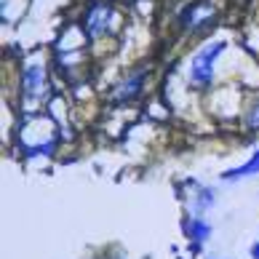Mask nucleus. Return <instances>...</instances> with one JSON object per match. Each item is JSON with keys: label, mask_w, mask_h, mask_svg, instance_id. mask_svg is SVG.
<instances>
[{"label": "nucleus", "mask_w": 259, "mask_h": 259, "mask_svg": "<svg viewBox=\"0 0 259 259\" xmlns=\"http://www.w3.org/2000/svg\"><path fill=\"white\" fill-rule=\"evenodd\" d=\"M214 19H217V8L211 0H193V3H187L182 8L179 27L187 32H200V30L214 27Z\"/></svg>", "instance_id": "nucleus-1"}, {"label": "nucleus", "mask_w": 259, "mask_h": 259, "mask_svg": "<svg viewBox=\"0 0 259 259\" xmlns=\"http://www.w3.org/2000/svg\"><path fill=\"white\" fill-rule=\"evenodd\" d=\"M225 49H227V43L217 40V43L206 46V49H200V51L193 56V62H190V80H193V85L203 89V85L211 83V78H214V59H217V56L222 54Z\"/></svg>", "instance_id": "nucleus-2"}, {"label": "nucleus", "mask_w": 259, "mask_h": 259, "mask_svg": "<svg viewBox=\"0 0 259 259\" xmlns=\"http://www.w3.org/2000/svg\"><path fill=\"white\" fill-rule=\"evenodd\" d=\"M112 19H115V11L110 3H94L89 6V11L83 16V32L85 37H91V40H97L102 37L104 32L112 30Z\"/></svg>", "instance_id": "nucleus-3"}, {"label": "nucleus", "mask_w": 259, "mask_h": 259, "mask_svg": "<svg viewBox=\"0 0 259 259\" xmlns=\"http://www.w3.org/2000/svg\"><path fill=\"white\" fill-rule=\"evenodd\" d=\"M145 78H147V67H139V70H131L126 78H123L112 91V102L115 104H128L134 102L142 94V85H145Z\"/></svg>", "instance_id": "nucleus-4"}, {"label": "nucleus", "mask_w": 259, "mask_h": 259, "mask_svg": "<svg viewBox=\"0 0 259 259\" xmlns=\"http://www.w3.org/2000/svg\"><path fill=\"white\" fill-rule=\"evenodd\" d=\"M43 85H46V70L40 64H30L22 75V94L27 99H35L43 94Z\"/></svg>", "instance_id": "nucleus-5"}, {"label": "nucleus", "mask_w": 259, "mask_h": 259, "mask_svg": "<svg viewBox=\"0 0 259 259\" xmlns=\"http://www.w3.org/2000/svg\"><path fill=\"white\" fill-rule=\"evenodd\" d=\"M185 233H187V238H193V241L203 243L206 238H208V233H211V227H208L200 217H193V219H187V222H185Z\"/></svg>", "instance_id": "nucleus-6"}, {"label": "nucleus", "mask_w": 259, "mask_h": 259, "mask_svg": "<svg viewBox=\"0 0 259 259\" xmlns=\"http://www.w3.org/2000/svg\"><path fill=\"white\" fill-rule=\"evenodd\" d=\"M259 171V150H256V155L248 160V163H243L241 168H233V171H227L225 174V179H241V177H251V174H256Z\"/></svg>", "instance_id": "nucleus-7"}, {"label": "nucleus", "mask_w": 259, "mask_h": 259, "mask_svg": "<svg viewBox=\"0 0 259 259\" xmlns=\"http://www.w3.org/2000/svg\"><path fill=\"white\" fill-rule=\"evenodd\" d=\"M243 123H246V128H251V131H259V102H256V104H254V107L248 110V112H246Z\"/></svg>", "instance_id": "nucleus-8"}, {"label": "nucleus", "mask_w": 259, "mask_h": 259, "mask_svg": "<svg viewBox=\"0 0 259 259\" xmlns=\"http://www.w3.org/2000/svg\"><path fill=\"white\" fill-rule=\"evenodd\" d=\"M211 203H214V195H211V190L200 187V190H198V198H195V206H198L200 211H203V208H206V206H211Z\"/></svg>", "instance_id": "nucleus-9"}, {"label": "nucleus", "mask_w": 259, "mask_h": 259, "mask_svg": "<svg viewBox=\"0 0 259 259\" xmlns=\"http://www.w3.org/2000/svg\"><path fill=\"white\" fill-rule=\"evenodd\" d=\"M251 256H254V259H259V243H256V246L251 248Z\"/></svg>", "instance_id": "nucleus-10"}]
</instances>
